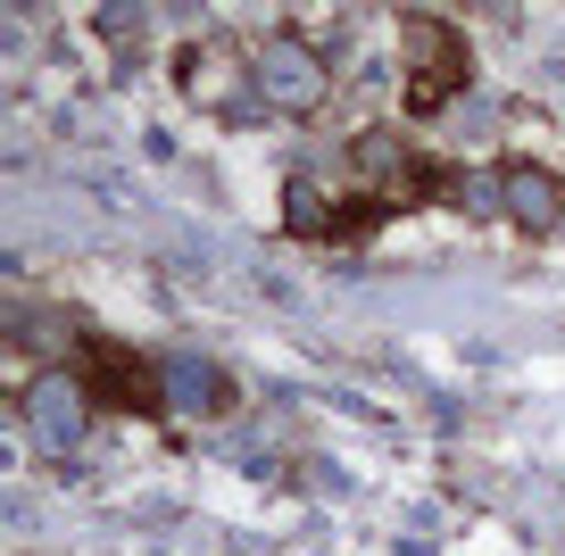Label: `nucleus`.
Masks as SVG:
<instances>
[{
  "label": "nucleus",
  "mask_w": 565,
  "mask_h": 556,
  "mask_svg": "<svg viewBox=\"0 0 565 556\" xmlns=\"http://www.w3.org/2000/svg\"><path fill=\"white\" fill-rule=\"evenodd\" d=\"M258 92H266L275 108H308V100H324V67H317V51H308V42H291V34L258 42Z\"/></svg>",
  "instance_id": "obj_1"
},
{
  "label": "nucleus",
  "mask_w": 565,
  "mask_h": 556,
  "mask_svg": "<svg viewBox=\"0 0 565 556\" xmlns=\"http://www.w3.org/2000/svg\"><path fill=\"white\" fill-rule=\"evenodd\" d=\"M25 424H34L42 449H75V440H84V391H75L67 374H42V383L25 391Z\"/></svg>",
  "instance_id": "obj_2"
},
{
  "label": "nucleus",
  "mask_w": 565,
  "mask_h": 556,
  "mask_svg": "<svg viewBox=\"0 0 565 556\" xmlns=\"http://www.w3.org/2000/svg\"><path fill=\"white\" fill-rule=\"evenodd\" d=\"M508 216H515L524 233H548V225L565 216V192L548 183L541 167H515V174H508Z\"/></svg>",
  "instance_id": "obj_3"
},
{
  "label": "nucleus",
  "mask_w": 565,
  "mask_h": 556,
  "mask_svg": "<svg viewBox=\"0 0 565 556\" xmlns=\"http://www.w3.org/2000/svg\"><path fill=\"white\" fill-rule=\"evenodd\" d=\"M159 391H167L175 407H216V399H225L216 365H200V357H167V365H159Z\"/></svg>",
  "instance_id": "obj_4"
}]
</instances>
